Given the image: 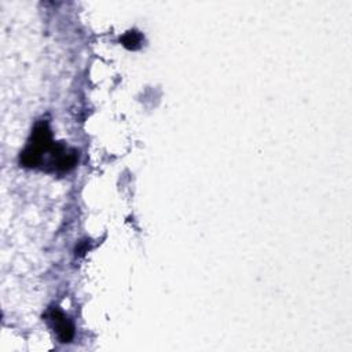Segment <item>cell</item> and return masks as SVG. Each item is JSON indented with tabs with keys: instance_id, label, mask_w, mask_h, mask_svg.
I'll return each instance as SVG.
<instances>
[{
	"instance_id": "7a4b0ae2",
	"label": "cell",
	"mask_w": 352,
	"mask_h": 352,
	"mask_svg": "<svg viewBox=\"0 0 352 352\" xmlns=\"http://www.w3.org/2000/svg\"><path fill=\"white\" fill-rule=\"evenodd\" d=\"M78 162V151L73 147H69L63 142L54 143L51 151L48 153V165L47 172H69Z\"/></svg>"
},
{
	"instance_id": "6da1fadb",
	"label": "cell",
	"mask_w": 352,
	"mask_h": 352,
	"mask_svg": "<svg viewBox=\"0 0 352 352\" xmlns=\"http://www.w3.org/2000/svg\"><path fill=\"white\" fill-rule=\"evenodd\" d=\"M54 143L48 124L45 121L38 122L34 126L25 150L21 153V165L25 168H37L43 162L44 154L51 151Z\"/></svg>"
},
{
	"instance_id": "3957f363",
	"label": "cell",
	"mask_w": 352,
	"mask_h": 352,
	"mask_svg": "<svg viewBox=\"0 0 352 352\" xmlns=\"http://www.w3.org/2000/svg\"><path fill=\"white\" fill-rule=\"evenodd\" d=\"M48 318H50L60 342H70L74 336V326L65 316V314L58 307H52L48 312Z\"/></svg>"
},
{
	"instance_id": "277c9868",
	"label": "cell",
	"mask_w": 352,
	"mask_h": 352,
	"mask_svg": "<svg viewBox=\"0 0 352 352\" xmlns=\"http://www.w3.org/2000/svg\"><path fill=\"white\" fill-rule=\"evenodd\" d=\"M142 40L143 36L138 30H128L120 37V43L128 50H138L140 47Z\"/></svg>"
}]
</instances>
